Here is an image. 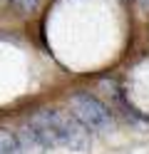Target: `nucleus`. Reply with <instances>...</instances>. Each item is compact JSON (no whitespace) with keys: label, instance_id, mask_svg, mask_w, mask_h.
<instances>
[{"label":"nucleus","instance_id":"obj_1","mask_svg":"<svg viewBox=\"0 0 149 154\" xmlns=\"http://www.w3.org/2000/svg\"><path fill=\"white\" fill-rule=\"evenodd\" d=\"M70 112L85 124L89 132H109L112 129V112L104 102L87 92H77L70 97Z\"/></svg>","mask_w":149,"mask_h":154},{"label":"nucleus","instance_id":"obj_2","mask_svg":"<svg viewBox=\"0 0 149 154\" xmlns=\"http://www.w3.org/2000/svg\"><path fill=\"white\" fill-rule=\"evenodd\" d=\"M50 119H52L55 129H57V139L60 147H70L75 152H87L92 137H89V129L79 122L72 112H60V109H47Z\"/></svg>","mask_w":149,"mask_h":154},{"label":"nucleus","instance_id":"obj_3","mask_svg":"<svg viewBox=\"0 0 149 154\" xmlns=\"http://www.w3.org/2000/svg\"><path fill=\"white\" fill-rule=\"evenodd\" d=\"M30 124H33V129L37 132L40 142L45 144V149H57L60 147V139H57V129L52 119H50V112L42 109V112H35L33 119H30Z\"/></svg>","mask_w":149,"mask_h":154},{"label":"nucleus","instance_id":"obj_4","mask_svg":"<svg viewBox=\"0 0 149 154\" xmlns=\"http://www.w3.org/2000/svg\"><path fill=\"white\" fill-rule=\"evenodd\" d=\"M15 139H17V152H47V149H45V144L40 142L37 132L33 129V124H27V127L17 129Z\"/></svg>","mask_w":149,"mask_h":154},{"label":"nucleus","instance_id":"obj_5","mask_svg":"<svg viewBox=\"0 0 149 154\" xmlns=\"http://www.w3.org/2000/svg\"><path fill=\"white\" fill-rule=\"evenodd\" d=\"M17 152V139H15V134L5 129V127H0V154H15Z\"/></svg>","mask_w":149,"mask_h":154},{"label":"nucleus","instance_id":"obj_6","mask_svg":"<svg viewBox=\"0 0 149 154\" xmlns=\"http://www.w3.org/2000/svg\"><path fill=\"white\" fill-rule=\"evenodd\" d=\"M13 3L20 8V10H25V13H30V10L37 8V0H13Z\"/></svg>","mask_w":149,"mask_h":154},{"label":"nucleus","instance_id":"obj_7","mask_svg":"<svg viewBox=\"0 0 149 154\" xmlns=\"http://www.w3.org/2000/svg\"><path fill=\"white\" fill-rule=\"evenodd\" d=\"M142 5H144V8H147V10H149V0H142Z\"/></svg>","mask_w":149,"mask_h":154}]
</instances>
